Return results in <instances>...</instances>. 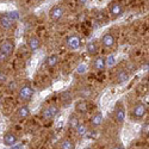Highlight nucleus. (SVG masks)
<instances>
[{"instance_id":"1","label":"nucleus","mask_w":149,"mask_h":149,"mask_svg":"<svg viewBox=\"0 0 149 149\" xmlns=\"http://www.w3.org/2000/svg\"><path fill=\"white\" fill-rule=\"evenodd\" d=\"M15 50V42L12 40H4L0 44V61L7 60Z\"/></svg>"},{"instance_id":"2","label":"nucleus","mask_w":149,"mask_h":149,"mask_svg":"<svg viewBox=\"0 0 149 149\" xmlns=\"http://www.w3.org/2000/svg\"><path fill=\"white\" fill-rule=\"evenodd\" d=\"M32 95H33V88L31 87L30 85L25 84V85H23L22 87L19 88V92H18L19 100H22V102H29L30 99L32 98Z\"/></svg>"},{"instance_id":"3","label":"nucleus","mask_w":149,"mask_h":149,"mask_svg":"<svg viewBox=\"0 0 149 149\" xmlns=\"http://www.w3.org/2000/svg\"><path fill=\"white\" fill-rule=\"evenodd\" d=\"M66 45L68 49H70V50H77V49L81 45V40L80 37L77 36V35H73V36H69L67 41H66Z\"/></svg>"},{"instance_id":"4","label":"nucleus","mask_w":149,"mask_h":149,"mask_svg":"<svg viewBox=\"0 0 149 149\" xmlns=\"http://www.w3.org/2000/svg\"><path fill=\"white\" fill-rule=\"evenodd\" d=\"M58 112H60V109L56 105H50L43 111V117L44 119H54L58 115Z\"/></svg>"},{"instance_id":"5","label":"nucleus","mask_w":149,"mask_h":149,"mask_svg":"<svg viewBox=\"0 0 149 149\" xmlns=\"http://www.w3.org/2000/svg\"><path fill=\"white\" fill-rule=\"evenodd\" d=\"M147 112V107L144 104H137L134 109H132V117L135 119H141L146 116Z\"/></svg>"},{"instance_id":"6","label":"nucleus","mask_w":149,"mask_h":149,"mask_svg":"<svg viewBox=\"0 0 149 149\" xmlns=\"http://www.w3.org/2000/svg\"><path fill=\"white\" fill-rule=\"evenodd\" d=\"M115 119L118 124H123L125 120V110H124L122 104H117L115 110Z\"/></svg>"},{"instance_id":"7","label":"nucleus","mask_w":149,"mask_h":149,"mask_svg":"<svg viewBox=\"0 0 149 149\" xmlns=\"http://www.w3.org/2000/svg\"><path fill=\"white\" fill-rule=\"evenodd\" d=\"M62 16H63V8L61 6H54L50 10V12H49V17L54 22H57L58 19H61Z\"/></svg>"},{"instance_id":"8","label":"nucleus","mask_w":149,"mask_h":149,"mask_svg":"<svg viewBox=\"0 0 149 149\" xmlns=\"http://www.w3.org/2000/svg\"><path fill=\"white\" fill-rule=\"evenodd\" d=\"M15 24V22L12 20V18L8 16V13H5L3 16H0V25H1L3 29L8 30L12 28V25Z\"/></svg>"},{"instance_id":"9","label":"nucleus","mask_w":149,"mask_h":149,"mask_svg":"<svg viewBox=\"0 0 149 149\" xmlns=\"http://www.w3.org/2000/svg\"><path fill=\"white\" fill-rule=\"evenodd\" d=\"M123 6L119 4V3H112L110 5V12L111 15H112L113 17H118L123 13Z\"/></svg>"},{"instance_id":"10","label":"nucleus","mask_w":149,"mask_h":149,"mask_svg":"<svg viewBox=\"0 0 149 149\" xmlns=\"http://www.w3.org/2000/svg\"><path fill=\"white\" fill-rule=\"evenodd\" d=\"M17 136L12 132H7L5 136H4V144L7 146V147H12L17 143Z\"/></svg>"},{"instance_id":"11","label":"nucleus","mask_w":149,"mask_h":149,"mask_svg":"<svg viewBox=\"0 0 149 149\" xmlns=\"http://www.w3.org/2000/svg\"><path fill=\"white\" fill-rule=\"evenodd\" d=\"M93 67H94V69H95V70H99V72L104 70V69H105V67H106L105 58H104V57H102V56L95 57V58H94V61H93Z\"/></svg>"},{"instance_id":"12","label":"nucleus","mask_w":149,"mask_h":149,"mask_svg":"<svg viewBox=\"0 0 149 149\" xmlns=\"http://www.w3.org/2000/svg\"><path fill=\"white\" fill-rule=\"evenodd\" d=\"M102 43L105 48H111V47H113L115 44V37L111 35V33H105L103 36V38H102Z\"/></svg>"},{"instance_id":"13","label":"nucleus","mask_w":149,"mask_h":149,"mask_svg":"<svg viewBox=\"0 0 149 149\" xmlns=\"http://www.w3.org/2000/svg\"><path fill=\"white\" fill-rule=\"evenodd\" d=\"M75 111H77L78 113H80V115L87 113V111H88V105H87V103L84 102V100H79V102L77 103V105H75Z\"/></svg>"},{"instance_id":"14","label":"nucleus","mask_w":149,"mask_h":149,"mask_svg":"<svg viewBox=\"0 0 149 149\" xmlns=\"http://www.w3.org/2000/svg\"><path fill=\"white\" fill-rule=\"evenodd\" d=\"M28 45H29V48H30V50L35 52V50H37V49H40L41 42H40V40L37 38V37L32 36V37H30V38L28 40Z\"/></svg>"},{"instance_id":"15","label":"nucleus","mask_w":149,"mask_h":149,"mask_svg":"<svg viewBox=\"0 0 149 149\" xmlns=\"http://www.w3.org/2000/svg\"><path fill=\"white\" fill-rule=\"evenodd\" d=\"M103 123V113L102 112H97L92 116L91 118V125L92 127H99Z\"/></svg>"},{"instance_id":"16","label":"nucleus","mask_w":149,"mask_h":149,"mask_svg":"<svg viewBox=\"0 0 149 149\" xmlns=\"http://www.w3.org/2000/svg\"><path fill=\"white\" fill-rule=\"evenodd\" d=\"M17 115H18V117H19L20 119L26 118V117L30 116V109H29L26 105H23V106H20V107L18 109Z\"/></svg>"},{"instance_id":"17","label":"nucleus","mask_w":149,"mask_h":149,"mask_svg":"<svg viewBox=\"0 0 149 149\" xmlns=\"http://www.w3.org/2000/svg\"><path fill=\"white\" fill-rule=\"evenodd\" d=\"M58 61H60V57L57 55H50V56H48L47 60H45V63L49 68H54L57 63H58Z\"/></svg>"},{"instance_id":"18","label":"nucleus","mask_w":149,"mask_h":149,"mask_svg":"<svg viewBox=\"0 0 149 149\" xmlns=\"http://www.w3.org/2000/svg\"><path fill=\"white\" fill-rule=\"evenodd\" d=\"M79 118H78V116L75 115V113H73V115H70L69 116V120H68V124H69V128L70 129H74L75 130V128L79 125Z\"/></svg>"},{"instance_id":"19","label":"nucleus","mask_w":149,"mask_h":149,"mask_svg":"<svg viewBox=\"0 0 149 149\" xmlns=\"http://www.w3.org/2000/svg\"><path fill=\"white\" fill-rule=\"evenodd\" d=\"M117 80L119 84H124L129 80V74L127 70H119L117 74Z\"/></svg>"},{"instance_id":"20","label":"nucleus","mask_w":149,"mask_h":149,"mask_svg":"<svg viewBox=\"0 0 149 149\" xmlns=\"http://www.w3.org/2000/svg\"><path fill=\"white\" fill-rule=\"evenodd\" d=\"M61 100L63 102V105L65 106H68L72 103V94H70V92L66 91V92L62 93L61 94Z\"/></svg>"},{"instance_id":"21","label":"nucleus","mask_w":149,"mask_h":149,"mask_svg":"<svg viewBox=\"0 0 149 149\" xmlns=\"http://www.w3.org/2000/svg\"><path fill=\"white\" fill-rule=\"evenodd\" d=\"M61 149H75V143L72 140H63L61 143Z\"/></svg>"},{"instance_id":"22","label":"nucleus","mask_w":149,"mask_h":149,"mask_svg":"<svg viewBox=\"0 0 149 149\" xmlns=\"http://www.w3.org/2000/svg\"><path fill=\"white\" fill-rule=\"evenodd\" d=\"M75 130H77V134L79 136H84V135H86V132H87V127H86L85 124L79 123V125L75 128Z\"/></svg>"},{"instance_id":"23","label":"nucleus","mask_w":149,"mask_h":149,"mask_svg":"<svg viewBox=\"0 0 149 149\" xmlns=\"http://www.w3.org/2000/svg\"><path fill=\"white\" fill-rule=\"evenodd\" d=\"M87 52H88L90 55H94L97 53V45H95V43H93V42L87 43Z\"/></svg>"},{"instance_id":"24","label":"nucleus","mask_w":149,"mask_h":149,"mask_svg":"<svg viewBox=\"0 0 149 149\" xmlns=\"http://www.w3.org/2000/svg\"><path fill=\"white\" fill-rule=\"evenodd\" d=\"M105 63H106V66H109V67H113V66L116 65V58H115V56H113V55H110V56L107 57V60H105Z\"/></svg>"},{"instance_id":"25","label":"nucleus","mask_w":149,"mask_h":149,"mask_svg":"<svg viewBox=\"0 0 149 149\" xmlns=\"http://www.w3.org/2000/svg\"><path fill=\"white\" fill-rule=\"evenodd\" d=\"M141 132H142L143 136H148V132H149V124H148V122L143 123V125L141 128Z\"/></svg>"},{"instance_id":"26","label":"nucleus","mask_w":149,"mask_h":149,"mask_svg":"<svg viewBox=\"0 0 149 149\" xmlns=\"http://www.w3.org/2000/svg\"><path fill=\"white\" fill-rule=\"evenodd\" d=\"M80 94H81V97H87V95L91 94V90H90V88H84Z\"/></svg>"},{"instance_id":"27","label":"nucleus","mask_w":149,"mask_h":149,"mask_svg":"<svg viewBox=\"0 0 149 149\" xmlns=\"http://www.w3.org/2000/svg\"><path fill=\"white\" fill-rule=\"evenodd\" d=\"M16 87H17V84H16L15 81H12V82L10 84V90H16Z\"/></svg>"},{"instance_id":"28","label":"nucleus","mask_w":149,"mask_h":149,"mask_svg":"<svg viewBox=\"0 0 149 149\" xmlns=\"http://www.w3.org/2000/svg\"><path fill=\"white\" fill-rule=\"evenodd\" d=\"M11 149H23V144H15V146H12Z\"/></svg>"},{"instance_id":"29","label":"nucleus","mask_w":149,"mask_h":149,"mask_svg":"<svg viewBox=\"0 0 149 149\" xmlns=\"http://www.w3.org/2000/svg\"><path fill=\"white\" fill-rule=\"evenodd\" d=\"M85 70H86V67H85V66H80V67L78 68V72H79V73H84Z\"/></svg>"},{"instance_id":"30","label":"nucleus","mask_w":149,"mask_h":149,"mask_svg":"<svg viewBox=\"0 0 149 149\" xmlns=\"http://www.w3.org/2000/svg\"><path fill=\"white\" fill-rule=\"evenodd\" d=\"M113 149H125L123 147V144H116L115 147H113Z\"/></svg>"},{"instance_id":"31","label":"nucleus","mask_w":149,"mask_h":149,"mask_svg":"<svg viewBox=\"0 0 149 149\" xmlns=\"http://www.w3.org/2000/svg\"><path fill=\"white\" fill-rule=\"evenodd\" d=\"M78 1H79L80 4H86V3H87V0H78Z\"/></svg>"},{"instance_id":"32","label":"nucleus","mask_w":149,"mask_h":149,"mask_svg":"<svg viewBox=\"0 0 149 149\" xmlns=\"http://www.w3.org/2000/svg\"><path fill=\"white\" fill-rule=\"evenodd\" d=\"M85 149H92V148H90V147H87V148H85Z\"/></svg>"},{"instance_id":"33","label":"nucleus","mask_w":149,"mask_h":149,"mask_svg":"<svg viewBox=\"0 0 149 149\" xmlns=\"http://www.w3.org/2000/svg\"><path fill=\"white\" fill-rule=\"evenodd\" d=\"M38 1H40V0H38Z\"/></svg>"}]
</instances>
